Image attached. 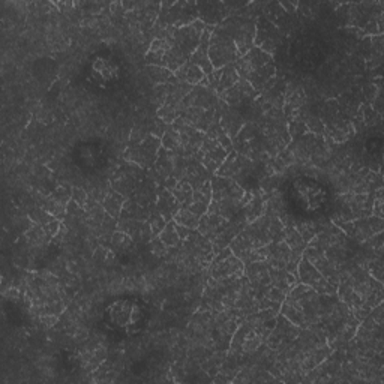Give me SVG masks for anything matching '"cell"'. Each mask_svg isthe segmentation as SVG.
<instances>
[{"instance_id":"cell-1","label":"cell","mask_w":384,"mask_h":384,"mask_svg":"<svg viewBox=\"0 0 384 384\" xmlns=\"http://www.w3.org/2000/svg\"><path fill=\"white\" fill-rule=\"evenodd\" d=\"M323 311L324 294L317 293L305 284H296L290 290L279 308L281 315H284L297 327L319 330H321Z\"/></svg>"},{"instance_id":"cell-2","label":"cell","mask_w":384,"mask_h":384,"mask_svg":"<svg viewBox=\"0 0 384 384\" xmlns=\"http://www.w3.org/2000/svg\"><path fill=\"white\" fill-rule=\"evenodd\" d=\"M234 66L241 80L248 81L257 92H263L270 88V81L275 79L276 74L273 57L257 46H254L248 53L239 59Z\"/></svg>"},{"instance_id":"cell-3","label":"cell","mask_w":384,"mask_h":384,"mask_svg":"<svg viewBox=\"0 0 384 384\" xmlns=\"http://www.w3.org/2000/svg\"><path fill=\"white\" fill-rule=\"evenodd\" d=\"M208 29V26L203 21L197 20L190 26L177 28L172 32L170 37V48L165 54V68L172 72H176L179 68L190 62L194 51L197 50L203 32Z\"/></svg>"},{"instance_id":"cell-4","label":"cell","mask_w":384,"mask_h":384,"mask_svg":"<svg viewBox=\"0 0 384 384\" xmlns=\"http://www.w3.org/2000/svg\"><path fill=\"white\" fill-rule=\"evenodd\" d=\"M212 186V201L209 204V213L232 219L242 210V200L245 197V190L234 182L233 179L215 176L210 181Z\"/></svg>"},{"instance_id":"cell-5","label":"cell","mask_w":384,"mask_h":384,"mask_svg":"<svg viewBox=\"0 0 384 384\" xmlns=\"http://www.w3.org/2000/svg\"><path fill=\"white\" fill-rule=\"evenodd\" d=\"M216 28L227 33V35L234 41L241 56L248 53L254 47L255 33H257V23L246 14L234 12L233 15H228L223 23L216 26Z\"/></svg>"},{"instance_id":"cell-6","label":"cell","mask_w":384,"mask_h":384,"mask_svg":"<svg viewBox=\"0 0 384 384\" xmlns=\"http://www.w3.org/2000/svg\"><path fill=\"white\" fill-rule=\"evenodd\" d=\"M209 57L212 66L215 68V70H221V68L224 66L234 65L242 56L239 53L234 41L230 38L227 33L215 28L210 33Z\"/></svg>"},{"instance_id":"cell-7","label":"cell","mask_w":384,"mask_h":384,"mask_svg":"<svg viewBox=\"0 0 384 384\" xmlns=\"http://www.w3.org/2000/svg\"><path fill=\"white\" fill-rule=\"evenodd\" d=\"M255 164H259V162H254L248 158H245L237 152H230V155L224 161V164L221 165L216 172V176L233 179L234 182H237L245 190L246 183H248L251 179L257 181V176L255 174H257L259 170L255 168Z\"/></svg>"},{"instance_id":"cell-8","label":"cell","mask_w":384,"mask_h":384,"mask_svg":"<svg viewBox=\"0 0 384 384\" xmlns=\"http://www.w3.org/2000/svg\"><path fill=\"white\" fill-rule=\"evenodd\" d=\"M264 344V339L245 321L239 324L237 330L230 341V357L234 359H246L254 354Z\"/></svg>"},{"instance_id":"cell-9","label":"cell","mask_w":384,"mask_h":384,"mask_svg":"<svg viewBox=\"0 0 384 384\" xmlns=\"http://www.w3.org/2000/svg\"><path fill=\"white\" fill-rule=\"evenodd\" d=\"M161 148V139L149 134L141 141L131 143L125 152V158L140 168H149L155 165Z\"/></svg>"},{"instance_id":"cell-10","label":"cell","mask_w":384,"mask_h":384,"mask_svg":"<svg viewBox=\"0 0 384 384\" xmlns=\"http://www.w3.org/2000/svg\"><path fill=\"white\" fill-rule=\"evenodd\" d=\"M245 272V264L239 260L236 255L225 248L215 255L210 266V279L212 281H227L242 278Z\"/></svg>"},{"instance_id":"cell-11","label":"cell","mask_w":384,"mask_h":384,"mask_svg":"<svg viewBox=\"0 0 384 384\" xmlns=\"http://www.w3.org/2000/svg\"><path fill=\"white\" fill-rule=\"evenodd\" d=\"M336 227L343 230L353 242L365 243L366 241H370L372 236L381 233L384 224L381 218L371 215L354 221H345V223H341Z\"/></svg>"},{"instance_id":"cell-12","label":"cell","mask_w":384,"mask_h":384,"mask_svg":"<svg viewBox=\"0 0 384 384\" xmlns=\"http://www.w3.org/2000/svg\"><path fill=\"white\" fill-rule=\"evenodd\" d=\"M301 334V327H297L284 315L276 317V323L273 326L269 336L266 338V345L272 348L275 353L283 352V350L293 343V341Z\"/></svg>"},{"instance_id":"cell-13","label":"cell","mask_w":384,"mask_h":384,"mask_svg":"<svg viewBox=\"0 0 384 384\" xmlns=\"http://www.w3.org/2000/svg\"><path fill=\"white\" fill-rule=\"evenodd\" d=\"M297 279L301 281V284L311 287L320 294H336L338 287L329 283V281L324 278L321 273L303 257L297 264Z\"/></svg>"},{"instance_id":"cell-14","label":"cell","mask_w":384,"mask_h":384,"mask_svg":"<svg viewBox=\"0 0 384 384\" xmlns=\"http://www.w3.org/2000/svg\"><path fill=\"white\" fill-rule=\"evenodd\" d=\"M227 156H228V152L221 146L218 141L206 137L203 146L200 148V150L197 153H195L194 158L197 159L209 173H216L219 167L224 164Z\"/></svg>"},{"instance_id":"cell-15","label":"cell","mask_w":384,"mask_h":384,"mask_svg":"<svg viewBox=\"0 0 384 384\" xmlns=\"http://www.w3.org/2000/svg\"><path fill=\"white\" fill-rule=\"evenodd\" d=\"M259 95V92L255 90L248 81L239 80L234 86L219 93V99L227 104L228 107L234 108H245L251 107L255 101V97Z\"/></svg>"},{"instance_id":"cell-16","label":"cell","mask_w":384,"mask_h":384,"mask_svg":"<svg viewBox=\"0 0 384 384\" xmlns=\"http://www.w3.org/2000/svg\"><path fill=\"white\" fill-rule=\"evenodd\" d=\"M302 257L308 260L312 264V266L329 281V283H332L335 287H338L341 270L326 257V255L323 254V251H320L319 248H315V246H312V245H308L305 248Z\"/></svg>"},{"instance_id":"cell-17","label":"cell","mask_w":384,"mask_h":384,"mask_svg":"<svg viewBox=\"0 0 384 384\" xmlns=\"http://www.w3.org/2000/svg\"><path fill=\"white\" fill-rule=\"evenodd\" d=\"M283 41L276 26L267 20V17L261 15L257 21V33H255V44L267 54L272 56L273 51H276Z\"/></svg>"},{"instance_id":"cell-18","label":"cell","mask_w":384,"mask_h":384,"mask_svg":"<svg viewBox=\"0 0 384 384\" xmlns=\"http://www.w3.org/2000/svg\"><path fill=\"white\" fill-rule=\"evenodd\" d=\"M197 11L200 21L206 26H215L216 28L228 17L230 8L227 3L221 2H200L197 3Z\"/></svg>"},{"instance_id":"cell-19","label":"cell","mask_w":384,"mask_h":384,"mask_svg":"<svg viewBox=\"0 0 384 384\" xmlns=\"http://www.w3.org/2000/svg\"><path fill=\"white\" fill-rule=\"evenodd\" d=\"M210 33H212V29L208 26V29L203 32V35H201V39H200V44H199L197 50L194 51V54H192L191 59H190V62H192L194 65H197L206 77H209L213 71H215V68L212 66L210 57H209V41H210Z\"/></svg>"},{"instance_id":"cell-20","label":"cell","mask_w":384,"mask_h":384,"mask_svg":"<svg viewBox=\"0 0 384 384\" xmlns=\"http://www.w3.org/2000/svg\"><path fill=\"white\" fill-rule=\"evenodd\" d=\"M228 221L230 219H225L223 216L215 215V213L206 212L200 218V224H199L197 230H199L200 234H203L204 237H208L209 241H213V239L219 236L227 228Z\"/></svg>"},{"instance_id":"cell-21","label":"cell","mask_w":384,"mask_h":384,"mask_svg":"<svg viewBox=\"0 0 384 384\" xmlns=\"http://www.w3.org/2000/svg\"><path fill=\"white\" fill-rule=\"evenodd\" d=\"M155 209L167 219V223H170V221L174 219L177 210L181 209V204H179L172 191L167 190V188H161L158 191Z\"/></svg>"},{"instance_id":"cell-22","label":"cell","mask_w":384,"mask_h":384,"mask_svg":"<svg viewBox=\"0 0 384 384\" xmlns=\"http://www.w3.org/2000/svg\"><path fill=\"white\" fill-rule=\"evenodd\" d=\"M212 201V186L210 182H208L206 185H203L199 190L194 191L192 200L191 203L188 204L186 209H190L191 212H194L197 216H203L204 213L208 212L209 204Z\"/></svg>"},{"instance_id":"cell-23","label":"cell","mask_w":384,"mask_h":384,"mask_svg":"<svg viewBox=\"0 0 384 384\" xmlns=\"http://www.w3.org/2000/svg\"><path fill=\"white\" fill-rule=\"evenodd\" d=\"M174 79L177 81L191 84V86H197V84H200L204 79H206V75H204V72L197 65H194L192 62H188L174 72Z\"/></svg>"},{"instance_id":"cell-24","label":"cell","mask_w":384,"mask_h":384,"mask_svg":"<svg viewBox=\"0 0 384 384\" xmlns=\"http://www.w3.org/2000/svg\"><path fill=\"white\" fill-rule=\"evenodd\" d=\"M125 201H126V199L123 197L122 194L116 192L114 190H110L108 194H107V197L104 199V201H102L101 204H102V208H104V210L108 213V216H112L113 219H116V218L121 216Z\"/></svg>"},{"instance_id":"cell-25","label":"cell","mask_w":384,"mask_h":384,"mask_svg":"<svg viewBox=\"0 0 384 384\" xmlns=\"http://www.w3.org/2000/svg\"><path fill=\"white\" fill-rule=\"evenodd\" d=\"M284 242L288 245V248L292 250V252L297 255V257H302L305 248L308 246V243L303 241V237L299 234V232L294 227L284 228Z\"/></svg>"},{"instance_id":"cell-26","label":"cell","mask_w":384,"mask_h":384,"mask_svg":"<svg viewBox=\"0 0 384 384\" xmlns=\"http://www.w3.org/2000/svg\"><path fill=\"white\" fill-rule=\"evenodd\" d=\"M239 80H241V77H239L234 65L221 68V75H219V83H218V90H216L218 95L232 86H234Z\"/></svg>"},{"instance_id":"cell-27","label":"cell","mask_w":384,"mask_h":384,"mask_svg":"<svg viewBox=\"0 0 384 384\" xmlns=\"http://www.w3.org/2000/svg\"><path fill=\"white\" fill-rule=\"evenodd\" d=\"M158 237L161 239L162 242H164V245L167 246L168 250L179 248V245L182 243L181 236H179V233H177L174 221H170V223L165 225L164 230H162V233Z\"/></svg>"},{"instance_id":"cell-28","label":"cell","mask_w":384,"mask_h":384,"mask_svg":"<svg viewBox=\"0 0 384 384\" xmlns=\"http://www.w3.org/2000/svg\"><path fill=\"white\" fill-rule=\"evenodd\" d=\"M170 191L173 192L176 200L179 201V204H181V208H186L188 204L191 203L192 195H194V188L185 181L177 182L173 190H170Z\"/></svg>"},{"instance_id":"cell-29","label":"cell","mask_w":384,"mask_h":384,"mask_svg":"<svg viewBox=\"0 0 384 384\" xmlns=\"http://www.w3.org/2000/svg\"><path fill=\"white\" fill-rule=\"evenodd\" d=\"M50 234L46 232L44 227L41 225H35V227H30L28 230V233H26V239H28V242L35 246V248H41V246H46L50 242Z\"/></svg>"},{"instance_id":"cell-30","label":"cell","mask_w":384,"mask_h":384,"mask_svg":"<svg viewBox=\"0 0 384 384\" xmlns=\"http://www.w3.org/2000/svg\"><path fill=\"white\" fill-rule=\"evenodd\" d=\"M173 221L179 225H183V227L191 228V230H197L199 224H200V216L195 215V213L191 212L190 209L181 208L177 210Z\"/></svg>"},{"instance_id":"cell-31","label":"cell","mask_w":384,"mask_h":384,"mask_svg":"<svg viewBox=\"0 0 384 384\" xmlns=\"http://www.w3.org/2000/svg\"><path fill=\"white\" fill-rule=\"evenodd\" d=\"M146 72L149 75V79L156 84H165L174 79V72H172L168 68H164V66L148 65Z\"/></svg>"},{"instance_id":"cell-32","label":"cell","mask_w":384,"mask_h":384,"mask_svg":"<svg viewBox=\"0 0 384 384\" xmlns=\"http://www.w3.org/2000/svg\"><path fill=\"white\" fill-rule=\"evenodd\" d=\"M161 144H162V148L170 152H174V153H177V155H179V152H181V137H179V132L172 125H168V130L165 131L164 135H162Z\"/></svg>"},{"instance_id":"cell-33","label":"cell","mask_w":384,"mask_h":384,"mask_svg":"<svg viewBox=\"0 0 384 384\" xmlns=\"http://www.w3.org/2000/svg\"><path fill=\"white\" fill-rule=\"evenodd\" d=\"M296 230L303 237V241L306 243H310L312 239L317 236V233L321 230L320 224L312 223V221H303V223H297L296 224Z\"/></svg>"},{"instance_id":"cell-34","label":"cell","mask_w":384,"mask_h":384,"mask_svg":"<svg viewBox=\"0 0 384 384\" xmlns=\"http://www.w3.org/2000/svg\"><path fill=\"white\" fill-rule=\"evenodd\" d=\"M148 223L150 224V228H152V233L153 236H159L162 233V230L165 228V225L168 224L167 223V219L161 215V213L155 209L152 213H150V216H149V221Z\"/></svg>"},{"instance_id":"cell-35","label":"cell","mask_w":384,"mask_h":384,"mask_svg":"<svg viewBox=\"0 0 384 384\" xmlns=\"http://www.w3.org/2000/svg\"><path fill=\"white\" fill-rule=\"evenodd\" d=\"M112 242H113V245L116 246V248H117V250H121V251L130 250L131 246L134 245L132 239H131L130 236H128V234H125L123 232H119V233L113 234Z\"/></svg>"},{"instance_id":"cell-36","label":"cell","mask_w":384,"mask_h":384,"mask_svg":"<svg viewBox=\"0 0 384 384\" xmlns=\"http://www.w3.org/2000/svg\"><path fill=\"white\" fill-rule=\"evenodd\" d=\"M150 252H153L156 255V257H165V255L168 254V248L164 245V242L161 241V239L156 236V237H153L152 241H150Z\"/></svg>"},{"instance_id":"cell-37","label":"cell","mask_w":384,"mask_h":384,"mask_svg":"<svg viewBox=\"0 0 384 384\" xmlns=\"http://www.w3.org/2000/svg\"><path fill=\"white\" fill-rule=\"evenodd\" d=\"M72 201H75L79 206H81L83 209L88 206L89 203V195L84 192V190H80V188H75L72 191Z\"/></svg>"}]
</instances>
